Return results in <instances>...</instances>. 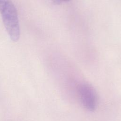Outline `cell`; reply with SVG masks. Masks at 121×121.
I'll list each match as a JSON object with an SVG mask.
<instances>
[{
  "mask_svg": "<svg viewBox=\"0 0 121 121\" xmlns=\"http://www.w3.org/2000/svg\"><path fill=\"white\" fill-rule=\"evenodd\" d=\"M4 26L13 42H17L20 38V31L17 9L10 0L0 12Z\"/></svg>",
  "mask_w": 121,
  "mask_h": 121,
  "instance_id": "1",
  "label": "cell"
},
{
  "mask_svg": "<svg viewBox=\"0 0 121 121\" xmlns=\"http://www.w3.org/2000/svg\"><path fill=\"white\" fill-rule=\"evenodd\" d=\"M78 91L83 106L88 111L94 110L97 104V95L94 88L88 84L83 83L78 86Z\"/></svg>",
  "mask_w": 121,
  "mask_h": 121,
  "instance_id": "2",
  "label": "cell"
},
{
  "mask_svg": "<svg viewBox=\"0 0 121 121\" xmlns=\"http://www.w3.org/2000/svg\"><path fill=\"white\" fill-rule=\"evenodd\" d=\"M9 0H0V12L2 10Z\"/></svg>",
  "mask_w": 121,
  "mask_h": 121,
  "instance_id": "3",
  "label": "cell"
},
{
  "mask_svg": "<svg viewBox=\"0 0 121 121\" xmlns=\"http://www.w3.org/2000/svg\"><path fill=\"white\" fill-rule=\"evenodd\" d=\"M69 0H54V1L56 3H59L61 1H69Z\"/></svg>",
  "mask_w": 121,
  "mask_h": 121,
  "instance_id": "4",
  "label": "cell"
}]
</instances>
